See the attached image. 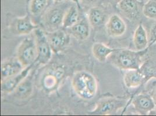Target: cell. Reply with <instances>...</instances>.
Wrapping results in <instances>:
<instances>
[{"instance_id":"cell-1","label":"cell","mask_w":156,"mask_h":116,"mask_svg":"<svg viewBox=\"0 0 156 116\" xmlns=\"http://www.w3.org/2000/svg\"><path fill=\"white\" fill-rule=\"evenodd\" d=\"M73 2L67 0L61 2H54L47 8L42 16L40 23L47 32L58 30L62 27L65 13Z\"/></svg>"},{"instance_id":"cell-2","label":"cell","mask_w":156,"mask_h":116,"mask_svg":"<svg viewBox=\"0 0 156 116\" xmlns=\"http://www.w3.org/2000/svg\"><path fill=\"white\" fill-rule=\"evenodd\" d=\"M147 49L133 51L128 49H115L109 56L111 63L121 70L139 69L142 65V58Z\"/></svg>"},{"instance_id":"cell-3","label":"cell","mask_w":156,"mask_h":116,"mask_svg":"<svg viewBox=\"0 0 156 116\" xmlns=\"http://www.w3.org/2000/svg\"><path fill=\"white\" fill-rule=\"evenodd\" d=\"M73 90L79 97L84 100H90L98 92V81L91 73L85 71L76 73L72 79Z\"/></svg>"},{"instance_id":"cell-4","label":"cell","mask_w":156,"mask_h":116,"mask_svg":"<svg viewBox=\"0 0 156 116\" xmlns=\"http://www.w3.org/2000/svg\"><path fill=\"white\" fill-rule=\"evenodd\" d=\"M24 67L34 64L37 58V48L34 37L24 39L17 50V57Z\"/></svg>"},{"instance_id":"cell-5","label":"cell","mask_w":156,"mask_h":116,"mask_svg":"<svg viewBox=\"0 0 156 116\" xmlns=\"http://www.w3.org/2000/svg\"><path fill=\"white\" fill-rule=\"evenodd\" d=\"M34 37L37 48V58L35 63L46 65L52 58V52L46 36V32L37 27L34 30Z\"/></svg>"},{"instance_id":"cell-6","label":"cell","mask_w":156,"mask_h":116,"mask_svg":"<svg viewBox=\"0 0 156 116\" xmlns=\"http://www.w3.org/2000/svg\"><path fill=\"white\" fill-rule=\"evenodd\" d=\"M126 104V100L116 97H107L101 99L96 104L94 110L90 112V114L94 115H110L116 113L123 108Z\"/></svg>"},{"instance_id":"cell-7","label":"cell","mask_w":156,"mask_h":116,"mask_svg":"<svg viewBox=\"0 0 156 116\" xmlns=\"http://www.w3.org/2000/svg\"><path fill=\"white\" fill-rule=\"evenodd\" d=\"M46 34L53 53H58L63 51L70 43V34L65 30L58 29Z\"/></svg>"},{"instance_id":"cell-8","label":"cell","mask_w":156,"mask_h":116,"mask_svg":"<svg viewBox=\"0 0 156 116\" xmlns=\"http://www.w3.org/2000/svg\"><path fill=\"white\" fill-rule=\"evenodd\" d=\"M37 27L29 14L24 17L15 18L11 23V31L18 36L28 35Z\"/></svg>"},{"instance_id":"cell-9","label":"cell","mask_w":156,"mask_h":116,"mask_svg":"<svg viewBox=\"0 0 156 116\" xmlns=\"http://www.w3.org/2000/svg\"><path fill=\"white\" fill-rule=\"evenodd\" d=\"M117 7L125 17L130 20L139 18L141 12L143 13V6L138 0H122Z\"/></svg>"},{"instance_id":"cell-10","label":"cell","mask_w":156,"mask_h":116,"mask_svg":"<svg viewBox=\"0 0 156 116\" xmlns=\"http://www.w3.org/2000/svg\"><path fill=\"white\" fill-rule=\"evenodd\" d=\"M51 1L52 0H27L28 14L36 25V23H40L42 16L50 5Z\"/></svg>"},{"instance_id":"cell-11","label":"cell","mask_w":156,"mask_h":116,"mask_svg":"<svg viewBox=\"0 0 156 116\" xmlns=\"http://www.w3.org/2000/svg\"><path fill=\"white\" fill-rule=\"evenodd\" d=\"M33 65L34 64L27 66L18 74L1 81V85L2 92L5 94L12 93L20 83L28 76Z\"/></svg>"},{"instance_id":"cell-12","label":"cell","mask_w":156,"mask_h":116,"mask_svg":"<svg viewBox=\"0 0 156 116\" xmlns=\"http://www.w3.org/2000/svg\"><path fill=\"white\" fill-rule=\"evenodd\" d=\"M24 67L18 58H10L2 62L1 66V81L20 73Z\"/></svg>"},{"instance_id":"cell-13","label":"cell","mask_w":156,"mask_h":116,"mask_svg":"<svg viewBox=\"0 0 156 116\" xmlns=\"http://www.w3.org/2000/svg\"><path fill=\"white\" fill-rule=\"evenodd\" d=\"M108 34L112 37H121L126 32V25L124 20L117 14H113L109 18L106 24Z\"/></svg>"},{"instance_id":"cell-14","label":"cell","mask_w":156,"mask_h":116,"mask_svg":"<svg viewBox=\"0 0 156 116\" xmlns=\"http://www.w3.org/2000/svg\"><path fill=\"white\" fill-rule=\"evenodd\" d=\"M66 29L67 32L79 41H85L90 34V24L87 18L79 20L75 25Z\"/></svg>"},{"instance_id":"cell-15","label":"cell","mask_w":156,"mask_h":116,"mask_svg":"<svg viewBox=\"0 0 156 116\" xmlns=\"http://www.w3.org/2000/svg\"><path fill=\"white\" fill-rule=\"evenodd\" d=\"M135 109L140 114L146 115L155 109L156 104L152 97L146 94H139L132 101Z\"/></svg>"},{"instance_id":"cell-16","label":"cell","mask_w":156,"mask_h":116,"mask_svg":"<svg viewBox=\"0 0 156 116\" xmlns=\"http://www.w3.org/2000/svg\"><path fill=\"white\" fill-rule=\"evenodd\" d=\"M33 83L31 77L27 76L13 90V97L20 100H25L32 94Z\"/></svg>"},{"instance_id":"cell-17","label":"cell","mask_w":156,"mask_h":116,"mask_svg":"<svg viewBox=\"0 0 156 116\" xmlns=\"http://www.w3.org/2000/svg\"><path fill=\"white\" fill-rule=\"evenodd\" d=\"M144 78L145 76L140 69L128 70L124 75V84L127 88H136L142 84Z\"/></svg>"},{"instance_id":"cell-18","label":"cell","mask_w":156,"mask_h":116,"mask_svg":"<svg viewBox=\"0 0 156 116\" xmlns=\"http://www.w3.org/2000/svg\"><path fill=\"white\" fill-rule=\"evenodd\" d=\"M105 17L106 14L104 9L102 7L96 6L89 9L87 19L90 26L94 29H97L104 24Z\"/></svg>"},{"instance_id":"cell-19","label":"cell","mask_w":156,"mask_h":116,"mask_svg":"<svg viewBox=\"0 0 156 116\" xmlns=\"http://www.w3.org/2000/svg\"><path fill=\"white\" fill-rule=\"evenodd\" d=\"M133 41L135 48L139 51L146 49L149 45L147 35L142 23L139 24L135 30Z\"/></svg>"},{"instance_id":"cell-20","label":"cell","mask_w":156,"mask_h":116,"mask_svg":"<svg viewBox=\"0 0 156 116\" xmlns=\"http://www.w3.org/2000/svg\"><path fill=\"white\" fill-rule=\"evenodd\" d=\"M92 53L98 62L103 63L108 59L115 49H112L103 43H96L92 46Z\"/></svg>"},{"instance_id":"cell-21","label":"cell","mask_w":156,"mask_h":116,"mask_svg":"<svg viewBox=\"0 0 156 116\" xmlns=\"http://www.w3.org/2000/svg\"><path fill=\"white\" fill-rule=\"evenodd\" d=\"M80 10L76 4L73 3L72 4L65 13L62 23L63 28L68 29L78 22L80 20Z\"/></svg>"},{"instance_id":"cell-22","label":"cell","mask_w":156,"mask_h":116,"mask_svg":"<svg viewBox=\"0 0 156 116\" xmlns=\"http://www.w3.org/2000/svg\"><path fill=\"white\" fill-rule=\"evenodd\" d=\"M63 72L61 69L53 71L52 73H48L43 79V84L47 90H51L58 85L59 79L62 76Z\"/></svg>"},{"instance_id":"cell-23","label":"cell","mask_w":156,"mask_h":116,"mask_svg":"<svg viewBox=\"0 0 156 116\" xmlns=\"http://www.w3.org/2000/svg\"><path fill=\"white\" fill-rule=\"evenodd\" d=\"M143 14L149 19L156 20V1L149 0L143 7Z\"/></svg>"},{"instance_id":"cell-24","label":"cell","mask_w":156,"mask_h":116,"mask_svg":"<svg viewBox=\"0 0 156 116\" xmlns=\"http://www.w3.org/2000/svg\"><path fill=\"white\" fill-rule=\"evenodd\" d=\"M80 4L82 8H90L98 6L99 2H101V0H79Z\"/></svg>"},{"instance_id":"cell-25","label":"cell","mask_w":156,"mask_h":116,"mask_svg":"<svg viewBox=\"0 0 156 116\" xmlns=\"http://www.w3.org/2000/svg\"><path fill=\"white\" fill-rule=\"evenodd\" d=\"M156 43V22L152 26L150 32L149 45H153Z\"/></svg>"},{"instance_id":"cell-26","label":"cell","mask_w":156,"mask_h":116,"mask_svg":"<svg viewBox=\"0 0 156 116\" xmlns=\"http://www.w3.org/2000/svg\"><path fill=\"white\" fill-rule=\"evenodd\" d=\"M67 1H70V2H73V3H75V4H77V5L78 6V7L79 8V9H80V10L82 9V8L81 5H80V1H79V0H67Z\"/></svg>"},{"instance_id":"cell-27","label":"cell","mask_w":156,"mask_h":116,"mask_svg":"<svg viewBox=\"0 0 156 116\" xmlns=\"http://www.w3.org/2000/svg\"><path fill=\"white\" fill-rule=\"evenodd\" d=\"M153 99H154V102H155V104H156V89L155 90H154V93H153Z\"/></svg>"},{"instance_id":"cell-28","label":"cell","mask_w":156,"mask_h":116,"mask_svg":"<svg viewBox=\"0 0 156 116\" xmlns=\"http://www.w3.org/2000/svg\"><path fill=\"white\" fill-rule=\"evenodd\" d=\"M52 1L54 2H61L65 0H52Z\"/></svg>"}]
</instances>
